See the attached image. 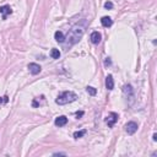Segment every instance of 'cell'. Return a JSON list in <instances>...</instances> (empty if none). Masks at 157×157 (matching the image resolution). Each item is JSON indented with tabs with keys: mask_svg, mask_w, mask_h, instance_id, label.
<instances>
[{
	"mask_svg": "<svg viewBox=\"0 0 157 157\" xmlns=\"http://www.w3.org/2000/svg\"><path fill=\"white\" fill-rule=\"evenodd\" d=\"M0 14L3 15V20H6L9 15L12 14V9L9 5H3V6H0Z\"/></svg>",
	"mask_w": 157,
	"mask_h": 157,
	"instance_id": "8992f818",
	"label": "cell"
},
{
	"mask_svg": "<svg viewBox=\"0 0 157 157\" xmlns=\"http://www.w3.org/2000/svg\"><path fill=\"white\" fill-rule=\"evenodd\" d=\"M8 102V97L4 96V97H0V103H6Z\"/></svg>",
	"mask_w": 157,
	"mask_h": 157,
	"instance_id": "e0dca14e",
	"label": "cell"
},
{
	"mask_svg": "<svg viewBox=\"0 0 157 157\" xmlns=\"http://www.w3.org/2000/svg\"><path fill=\"white\" fill-rule=\"evenodd\" d=\"M28 70L32 75H38L42 70V67L38 64H36V63H31V64H28Z\"/></svg>",
	"mask_w": 157,
	"mask_h": 157,
	"instance_id": "52a82bcc",
	"label": "cell"
},
{
	"mask_svg": "<svg viewBox=\"0 0 157 157\" xmlns=\"http://www.w3.org/2000/svg\"><path fill=\"white\" fill-rule=\"evenodd\" d=\"M106 87L109 91H112L114 88V80H113L112 75H107V77H106Z\"/></svg>",
	"mask_w": 157,
	"mask_h": 157,
	"instance_id": "30bf717a",
	"label": "cell"
},
{
	"mask_svg": "<svg viewBox=\"0 0 157 157\" xmlns=\"http://www.w3.org/2000/svg\"><path fill=\"white\" fill-rule=\"evenodd\" d=\"M118 114L117 113H114V112H112V113H109V116H108V118H107V124H108V127L109 128H113L114 127V124H116L117 122H118Z\"/></svg>",
	"mask_w": 157,
	"mask_h": 157,
	"instance_id": "5b68a950",
	"label": "cell"
},
{
	"mask_svg": "<svg viewBox=\"0 0 157 157\" xmlns=\"http://www.w3.org/2000/svg\"><path fill=\"white\" fill-rule=\"evenodd\" d=\"M54 38H55L56 42H59V43H64L65 42L64 34H63V32H60V31H56V32L54 33Z\"/></svg>",
	"mask_w": 157,
	"mask_h": 157,
	"instance_id": "7c38bea8",
	"label": "cell"
},
{
	"mask_svg": "<svg viewBox=\"0 0 157 157\" xmlns=\"http://www.w3.org/2000/svg\"><path fill=\"white\" fill-rule=\"evenodd\" d=\"M125 132H127L129 135H133L138 132V123L135 122H129L127 125H125Z\"/></svg>",
	"mask_w": 157,
	"mask_h": 157,
	"instance_id": "277c9868",
	"label": "cell"
},
{
	"mask_svg": "<svg viewBox=\"0 0 157 157\" xmlns=\"http://www.w3.org/2000/svg\"><path fill=\"white\" fill-rule=\"evenodd\" d=\"M101 23H102L103 27H111V26L113 25V20L108 16H104V17L101 19Z\"/></svg>",
	"mask_w": 157,
	"mask_h": 157,
	"instance_id": "8fae6325",
	"label": "cell"
},
{
	"mask_svg": "<svg viewBox=\"0 0 157 157\" xmlns=\"http://www.w3.org/2000/svg\"><path fill=\"white\" fill-rule=\"evenodd\" d=\"M104 8H106V9H108V10L113 9V3H111V1H107V3H104Z\"/></svg>",
	"mask_w": 157,
	"mask_h": 157,
	"instance_id": "2e32d148",
	"label": "cell"
},
{
	"mask_svg": "<svg viewBox=\"0 0 157 157\" xmlns=\"http://www.w3.org/2000/svg\"><path fill=\"white\" fill-rule=\"evenodd\" d=\"M85 134H86V130H85V129L80 130V132H75V133H74V138H75V139H80V138H82Z\"/></svg>",
	"mask_w": 157,
	"mask_h": 157,
	"instance_id": "9a60e30c",
	"label": "cell"
},
{
	"mask_svg": "<svg viewBox=\"0 0 157 157\" xmlns=\"http://www.w3.org/2000/svg\"><path fill=\"white\" fill-rule=\"evenodd\" d=\"M76 93L75 92H72V91H64V92H61L60 95L58 96V98L55 99V102L56 104H60V106H64V104H67V103H71V102H74L76 101Z\"/></svg>",
	"mask_w": 157,
	"mask_h": 157,
	"instance_id": "7a4b0ae2",
	"label": "cell"
},
{
	"mask_svg": "<svg viewBox=\"0 0 157 157\" xmlns=\"http://www.w3.org/2000/svg\"><path fill=\"white\" fill-rule=\"evenodd\" d=\"M86 25H87L86 21L83 20V21H81V22H78V23L72 26L71 30L69 31V33H67V36L65 37V39H66V47L74 45L75 43H77V42L80 41V38L83 36V33H85Z\"/></svg>",
	"mask_w": 157,
	"mask_h": 157,
	"instance_id": "6da1fadb",
	"label": "cell"
},
{
	"mask_svg": "<svg viewBox=\"0 0 157 157\" xmlns=\"http://www.w3.org/2000/svg\"><path fill=\"white\" fill-rule=\"evenodd\" d=\"M123 92H124V95L125 97H127V101H129V103L132 104L134 102V90H133V87L132 85H124L123 86Z\"/></svg>",
	"mask_w": 157,
	"mask_h": 157,
	"instance_id": "3957f363",
	"label": "cell"
},
{
	"mask_svg": "<svg viewBox=\"0 0 157 157\" xmlns=\"http://www.w3.org/2000/svg\"><path fill=\"white\" fill-rule=\"evenodd\" d=\"M90 39H91V42H92L93 44H98L99 42H101V39H102V36H101V33H99V32L95 31V32H92V33H91Z\"/></svg>",
	"mask_w": 157,
	"mask_h": 157,
	"instance_id": "ba28073f",
	"label": "cell"
},
{
	"mask_svg": "<svg viewBox=\"0 0 157 157\" xmlns=\"http://www.w3.org/2000/svg\"><path fill=\"white\" fill-rule=\"evenodd\" d=\"M152 139H154V141L157 140V134H154V138H152Z\"/></svg>",
	"mask_w": 157,
	"mask_h": 157,
	"instance_id": "ffe728a7",
	"label": "cell"
},
{
	"mask_svg": "<svg viewBox=\"0 0 157 157\" xmlns=\"http://www.w3.org/2000/svg\"><path fill=\"white\" fill-rule=\"evenodd\" d=\"M50 56L53 59H59L60 58V52L59 49H52L50 50Z\"/></svg>",
	"mask_w": 157,
	"mask_h": 157,
	"instance_id": "4fadbf2b",
	"label": "cell"
},
{
	"mask_svg": "<svg viewBox=\"0 0 157 157\" xmlns=\"http://www.w3.org/2000/svg\"><path fill=\"white\" fill-rule=\"evenodd\" d=\"M66 123H67V118L65 116H60L58 118H55V122H54L56 127H64V125H66Z\"/></svg>",
	"mask_w": 157,
	"mask_h": 157,
	"instance_id": "9c48e42d",
	"label": "cell"
},
{
	"mask_svg": "<svg viewBox=\"0 0 157 157\" xmlns=\"http://www.w3.org/2000/svg\"><path fill=\"white\" fill-rule=\"evenodd\" d=\"M86 91L88 95H91V96H96V93H97V90L95 87H91V86H87L86 87Z\"/></svg>",
	"mask_w": 157,
	"mask_h": 157,
	"instance_id": "5bb4252c",
	"label": "cell"
},
{
	"mask_svg": "<svg viewBox=\"0 0 157 157\" xmlns=\"http://www.w3.org/2000/svg\"><path fill=\"white\" fill-rule=\"evenodd\" d=\"M54 156H65V154H63V152H55Z\"/></svg>",
	"mask_w": 157,
	"mask_h": 157,
	"instance_id": "d6986e66",
	"label": "cell"
},
{
	"mask_svg": "<svg viewBox=\"0 0 157 157\" xmlns=\"http://www.w3.org/2000/svg\"><path fill=\"white\" fill-rule=\"evenodd\" d=\"M75 116H76L77 118H78V117H82V116H83V112H82V111H80V112L77 111V112L75 113Z\"/></svg>",
	"mask_w": 157,
	"mask_h": 157,
	"instance_id": "ac0fdd59",
	"label": "cell"
}]
</instances>
